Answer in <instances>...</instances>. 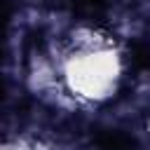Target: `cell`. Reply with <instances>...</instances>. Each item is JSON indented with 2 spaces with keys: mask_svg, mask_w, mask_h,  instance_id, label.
Here are the masks:
<instances>
[{
  "mask_svg": "<svg viewBox=\"0 0 150 150\" xmlns=\"http://www.w3.org/2000/svg\"><path fill=\"white\" fill-rule=\"evenodd\" d=\"M54 66L59 89L80 103H103L115 96L124 73L115 40L94 28L73 33L68 49Z\"/></svg>",
  "mask_w": 150,
  "mask_h": 150,
  "instance_id": "cell-1",
  "label": "cell"
}]
</instances>
